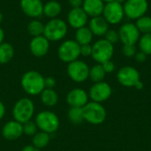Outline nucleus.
I'll return each instance as SVG.
<instances>
[{"instance_id": "obj_1", "label": "nucleus", "mask_w": 151, "mask_h": 151, "mask_svg": "<svg viewBox=\"0 0 151 151\" xmlns=\"http://www.w3.org/2000/svg\"><path fill=\"white\" fill-rule=\"evenodd\" d=\"M21 87L26 93L31 96L40 95L45 88L44 77L37 71L26 72L21 77Z\"/></svg>"}, {"instance_id": "obj_2", "label": "nucleus", "mask_w": 151, "mask_h": 151, "mask_svg": "<svg viewBox=\"0 0 151 151\" xmlns=\"http://www.w3.org/2000/svg\"><path fill=\"white\" fill-rule=\"evenodd\" d=\"M68 32L67 23L59 18L50 19L44 26L43 35L50 42H58L64 39Z\"/></svg>"}, {"instance_id": "obj_3", "label": "nucleus", "mask_w": 151, "mask_h": 151, "mask_svg": "<svg viewBox=\"0 0 151 151\" xmlns=\"http://www.w3.org/2000/svg\"><path fill=\"white\" fill-rule=\"evenodd\" d=\"M35 112L34 103L28 98H21L16 102L12 109L14 120L24 124L31 120Z\"/></svg>"}, {"instance_id": "obj_4", "label": "nucleus", "mask_w": 151, "mask_h": 151, "mask_svg": "<svg viewBox=\"0 0 151 151\" xmlns=\"http://www.w3.org/2000/svg\"><path fill=\"white\" fill-rule=\"evenodd\" d=\"M37 128L49 134L58 131L59 127V119L52 111H43L37 114L35 118Z\"/></svg>"}, {"instance_id": "obj_5", "label": "nucleus", "mask_w": 151, "mask_h": 151, "mask_svg": "<svg viewBox=\"0 0 151 151\" xmlns=\"http://www.w3.org/2000/svg\"><path fill=\"white\" fill-rule=\"evenodd\" d=\"M58 56L59 59L65 63L69 64L75 61L81 56V45L75 40H65L59 45Z\"/></svg>"}, {"instance_id": "obj_6", "label": "nucleus", "mask_w": 151, "mask_h": 151, "mask_svg": "<svg viewBox=\"0 0 151 151\" xmlns=\"http://www.w3.org/2000/svg\"><path fill=\"white\" fill-rule=\"evenodd\" d=\"M82 111L84 120L92 125H100L106 119V111L100 103H88L82 108Z\"/></svg>"}, {"instance_id": "obj_7", "label": "nucleus", "mask_w": 151, "mask_h": 151, "mask_svg": "<svg viewBox=\"0 0 151 151\" xmlns=\"http://www.w3.org/2000/svg\"><path fill=\"white\" fill-rule=\"evenodd\" d=\"M114 53V46L104 38L96 41L92 45L93 59L98 64H103L108 60H111Z\"/></svg>"}, {"instance_id": "obj_8", "label": "nucleus", "mask_w": 151, "mask_h": 151, "mask_svg": "<svg viewBox=\"0 0 151 151\" xmlns=\"http://www.w3.org/2000/svg\"><path fill=\"white\" fill-rule=\"evenodd\" d=\"M124 13L130 19L136 20L146 15L149 9L148 0H126L123 4Z\"/></svg>"}, {"instance_id": "obj_9", "label": "nucleus", "mask_w": 151, "mask_h": 151, "mask_svg": "<svg viewBox=\"0 0 151 151\" xmlns=\"http://www.w3.org/2000/svg\"><path fill=\"white\" fill-rule=\"evenodd\" d=\"M102 16L109 25H117L120 23L125 17L123 4L116 1L105 4Z\"/></svg>"}, {"instance_id": "obj_10", "label": "nucleus", "mask_w": 151, "mask_h": 151, "mask_svg": "<svg viewBox=\"0 0 151 151\" xmlns=\"http://www.w3.org/2000/svg\"><path fill=\"white\" fill-rule=\"evenodd\" d=\"M89 67L82 60H75L68 64L67 74L75 82L81 83L89 77Z\"/></svg>"}, {"instance_id": "obj_11", "label": "nucleus", "mask_w": 151, "mask_h": 151, "mask_svg": "<svg viewBox=\"0 0 151 151\" xmlns=\"http://www.w3.org/2000/svg\"><path fill=\"white\" fill-rule=\"evenodd\" d=\"M119 41L124 44H136L141 37V33L134 23H124L119 29Z\"/></svg>"}, {"instance_id": "obj_12", "label": "nucleus", "mask_w": 151, "mask_h": 151, "mask_svg": "<svg viewBox=\"0 0 151 151\" xmlns=\"http://www.w3.org/2000/svg\"><path fill=\"white\" fill-rule=\"evenodd\" d=\"M119 82L125 87H134L140 81V73L133 66H124L120 68L117 73Z\"/></svg>"}, {"instance_id": "obj_13", "label": "nucleus", "mask_w": 151, "mask_h": 151, "mask_svg": "<svg viewBox=\"0 0 151 151\" xmlns=\"http://www.w3.org/2000/svg\"><path fill=\"white\" fill-rule=\"evenodd\" d=\"M43 4L42 0H20L19 2L23 13L32 19H38L43 15Z\"/></svg>"}, {"instance_id": "obj_14", "label": "nucleus", "mask_w": 151, "mask_h": 151, "mask_svg": "<svg viewBox=\"0 0 151 151\" xmlns=\"http://www.w3.org/2000/svg\"><path fill=\"white\" fill-rule=\"evenodd\" d=\"M111 86L104 81L95 83L89 89V97L93 102L102 103L106 101L111 95Z\"/></svg>"}, {"instance_id": "obj_15", "label": "nucleus", "mask_w": 151, "mask_h": 151, "mask_svg": "<svg viewBox=\"0 0 151 151\" xmlns=\"http://www.w3.org/2000/svg\"><path fill=\"white\" fill-rule=\"evenodd\" d=\"M67 25H69L73 29H78L85 27L88 22V16L84 12L82 7L72 8L66 17Z\"/></svg>"}, {"instance_id": "obj_16", "label": "nucleus", "mask_w": 151, "mask_h": 151, "mask_svg": "<svg viewBox=\"0 0 151 151\" xmlns=\"http://www.w3.org/2000/svg\"><path fill=\"white\" fill-rule=\"evenodd\" d=\"M50 41L44 36H35L32 37L29 42V50L33 56L36 58L44 57L50 50Z\"/></svg>"}, {"instance_id": "obj_17", "label": "nucleus", "mask_w": 151, "mask_h": 151, "mask_svg": "<svg viewBox=\"0 0 151 151\" xmlns=\"http://www.w3.org/2000/svg\"><path fill=\"white\" fill-rule=\"evenodd\" d=\"M66 101L71 107L83 108L88 103V96L85 90L81 88H74L67 94Z\"/></svg>"}, {"instance_id": "obj_18", "label": "nucleus", "mask_w": 151, "mask_h": 151, "mask_svg": "<svg viewBox=\"0 0 151 151\" xmlns=\"http://www.w3.org/2000/svg\"><path fill=\"white\" fill-rule=\"evenodd\" d=\"M2 134L6 140H17L23 134V125L16 120L9 121L4 126L2 129Z\"/></svg>"}, {"instance_id": "obj_19", "label": "nucleus", "mask_w": 151, "mask_h": 151, "mask_svg": "<svg viewBox=\"0 0 151 151\" xmlns=\"http://www.w3.org/2000/svg\"><path fill=\"white\" fill-rule=\"evenodd\" d=\"M88 27L96 36H104L109 30V23L103 16L93 17L88 21Z\"/></svg>"}, {"instance_id": "obj_20", "label": "nucleus", "mask_w": 151, "mask_h": 151, "mask_svg": "<svg viewBox=\"0 0 151 151\" xmlns=\"http://www.w3.org/2000/svg\"><path fill=\"white\" fill-rule=\"evenodd\" d=\"M104 4L102 0H83L81 7L88 17L93 18L102 16Z\"/></svg>"}, {"instance_id": "obj_21", "label": "nucleus", "mask_w": 151, "mask_h": 151, "mask_svg": "<svg viewBox=\"0 0 151 151\" xmlns=\"http://www.w3.org/2000/svg\"><path fill=\"white\" fill-rule=\"evenodd\" d=\"M62 12V5L56 0H50L43 4V15L50 19L58 18Z\"/></svg>"}, {"instance_id": "obj_22", "label": "nucleus", "mask_w": 151, "mask_h": 151, "mask_svg": "<svg viewBox=\"0 0 151 151\" xmlns=\"http://www.w3.org/2000/svg\"><path fill=\"white\" fill-rule=\"evenodd\" d=\"M94 35L89 29L88 27L85 26L81 28L76 29L75 32V41L80 45H85V44H90L93 41Z\"/></svg>"}, {"instance_id": "obj_23", "label": "nucleus", "mask_w": 151, "mask_h": 151, "mask_svg": "<svg viewBox=\"0 0 151 151\" xmlns=\"http://www.w3.org/2000/svg\"><path fill=\"white\" fill-rule=\"evenodd\" d=\"M40 95L42 104L48 107L56 105L58 101V93L53 88H44Z\"/></svg>"}, {"instance_id": "obj_24", "label": "nucleus", "mask_w": 151, "mask_h": 151, "mask_svg": "<svg viewBox=\"0 0 151 151\" xmlns=\"http://www.w3.org/2000/svg\"><path fill=\"white\" fill-rule=\"evenodd\" d=\"M14 56V48L9 42H2L0 44V64L9 63Z\"/></svg>"}, {"instance_id": "obj_25", "label": "nucleus", "mask_w": 151, "mask_h": 151, "mask_svg": "<svg viewBox=\"0 0 151 151\" xmlns=\"http://www.w3.org/2000/svg\"><path fill=\"white\" fill-rule=\"evenodd\" d=\"M44 26L45 24H43L41 20L37 19H33L32 20L28 22L27 26V33L32 37L40 36V35H43Z\"/></svg>"}, {"instance_id": "obj_26", "label": "nucleus", "mask_w": 151, "mask_h": 151, "mask_svg": "<svg viewBox=\"0 0 151 151\" xmlns=\"http://www.w3.org/2000/svg\"><path fill=\"white\" fill-rule=\"evenodd\" d=\"M50 141V136L49 134L45 133V132H38L36 133L34 136H33V139H32V143H33V146L37 148V149H42V148H45L49 142Z\"/></svg>"}, {"instance_id": "obj_27", "label": "nucleus", "mask_w": 151, "mask_h": 151, "mask_svg": "<svg viewBox=\"0 0 151 151\" xmlns=\"http://www.w3.org/2000/svg\"><path fill=\"white\" fill-rule=\"evenodd\" d=\"M105 74H106V73L104 72L103 65L101 64H97L89 69V77L88 78H90L91 81H94L95 83L101 82L104 81Z\"/></svg>"}, {"instance_id": "obj_28", "label": "nucleus", "mask_w": 151, "mask_h": 151, "mask_svg": "<svg viewBox=\"0 0 151 151\" xmlns=\"http://www.w3.org/2000/svg\"><path fill=\"white\" fill-rule=\"evenodd\" d=\"M135 26L137 27L138 30L141 34H151V17L144 15L135 21Z\"/></svg>"}, {"instance_id": "obj_29", "label": "nucleus", "mask_w": 151, "mask_h": 151, "mask_svg": "<svg viewBox=\"0 0 151 151\" xmlns=\"http://www.w3.org/2000/svg\"><path fill=\"white\" fill-rule=\"evenodd\" d=\"M68 119L73 124H81L84 120L82 108L71 107L68 111Z\"/></svg>"}, {"instance_id": "obj_30", "label": "nucleus", "mask_w": 151, "mask_h": 151, "mask_svg": "<svg viewBox=\"0 0 151 151\" xmlns=\"http://www.w3.org/2000/svg\"><path fill=\"white\" fill-rule=\"evenodd\" d=\"M138 43L141 51L145 53L147 56L151 55V34H145L141 35Z\"/></svg>"}, {"instance_id": "obj_31", "label": "nucleus", "mask_w": 151, "mask_h": 151, "mask_svg": "<svg viewBox=\"0 0 151 151\" xmlns=\"http://www.w3.org/2000/svg\"><path fill=\"white\" fill-rule=\"evenodd\" d=\"M22 125H23V134H25L27 135L34 136L37 133V126H36L35 122L29 120Z\"/></svg>"}, {"instance_id": "obj_32", "label": "nucleus", "mask_w": 151, "mask_h": 151, "mask_svg": "<svg viewBox=\"0 0 151 151\" xmlns=\"http://www.w3.org/2000/svg\"><path fill=\"white\" fill-rule=\"evenodd\" d=\"M104 39L108 41L109 42H111V44H114L119 41V32L114 29H109L104 35Z\"/></svg>"}, {"instance_id": "obj_33", "label": "nucleus", "mask_w": 151, "mask_h": 151, "mask_svg": "<svg viewBox=\"0 0 151 151\" xmlns=\"http://www.w3.org/2000/svg\"><path fill=\"white\" fill-rule=\"evenodd\" d=\"M123 54L127 58H133L137 53L136 46L134 44H124L122 47Z\"/></svg>"}, {"instance_id": "obj_34", "label": "nucleus", "mask_w": 151, "mask_h": 151, "mask_svg": "<svg viewBox=\"0 0 151 151\" xmlns=\"http://www.w3.org/2000/svg\"><path fill=\"white\" fill-rule=\"evenodd\" d=\"M91 55H92V45L91 44L81 45V56L89 57Z\"/></svg>"}, {"instance_id": "obj_35", "label": "nucleus", "mask_w": 151, "mask_h": 151, "mask_svg": "<svg viewBox=\"0 0 151 151\" xmlns=\"http://www.w3.org/2000/svg\"><path fill=\"white\" fill-rule=\"evenodd\" d=\"M101 65H103V68L106 73H111L114 72V70H115V65L111 60H108Z\"/></svg>"}, {"instance_id": "obj_36", "label": "nucleus", "mask_w": 151, "mask_h": 151, "mask_svg": "<svg viewBox=\"0 0 151 151\" xmlns=\"http://www.w3.org/2000/svg\"><path fill=\"white\" fill-rule=\"evenodd\" d=\"M44 85L45 88H53L56 86V80L53 77L44 78Z\"/></svg>"}, {"instance_id": "obj_37", "label": "nucleus", "mask_w": 151, "mask_h": 151, "mask_svg": "<svg viewBox=\"0 0 151 151\" xmlns=\"http://www.w3.org/2000/svg\"><path fill=\"white\" fill-rule=\"evenodd\" d=\"M134 58H135L136 61H138V62H140V63H142V62H144V61L147 59V55H146L145 53H143L142 51L140 50L139 52H137V53L135 54Z\"/></svg>"}, {"instance_id": "obj_38", "label": "nucleus", "mask_w": 151, "mask_h": 151, "mask_svg": "<svg viewBox=\"0 0 151 151\" xmlns=\"http://www.w3.org/2000/svg\"><path fill=\"white\" fill-rule=\"evenodd\" d=\"M68 4L72 8H78L82 6L83 0H68Z\"/></svg>"}, {"instance_id": "obj_39", "label": "nucleus", "mask_w": 151, "mask_h": 151, "mask_svg": "<svg viewBox=\"0 0 151 151\" xmlns=\"http://www.w3.org/2000/svg\"><path fill=\"white\" fill-rule=\"evenodd\" d=\"M4 114H5V107H4V104L0 101V119L4 118Z\"/></svg>"}, {"instance_id": "obj_40", "label": "nucleus", "mask_w": 151, "mask_h": 151, "mask_svg": "<svg viewBox=\"0 0 151 151\" xmlns=\"http://www.w3.org/2000/svg\"><path fill=\"white\" fill-rule=\"evenodd\" d=\"M21 151H40V150L37 149V148H35V147H34L33 145H29V146L24 147Z\"/></svg>"}, {"instance_id": "obj_41", "label": "nucleus", "mask_w": 151, "mask_h": 151, "mask_svg": "<svg viewBox=\"0 0 151 151\" xmlns=\"http://www.w3.org/2000/svg\"><path fill=\"white\" fill-rule=\"evenodd\" d=\"M4 31L2 27H0V44L4 42Z\"/></svg>"}, {"instance_id": "obj_42", "label": "nucleus", "mask_w": 151, "mask_h": 151, "mask_svg": "<svg viewBox=\"0 0 151 151\" xmlns=\"http://www.w3.org/2000/svg\"><path fill=\"white\" fill-rule=\"evenodd\" d=\"M137 89H142V88H143V83H142V81H141V80L135 84V86H134Z\"/></svg>"}, {"instance_id": "obj_43", "label": "nucleus", "mask_w": 151, "mask_h": 151, "mask_svg": "<svg viewBox=\"0 0 151 151\" xmlns=\"http://www.w3.org/2000/svg\"><path fill=\"white\" fill-rule=\"evenodd\" d=\"M104 4H107V3H111V2H113L115 0H102Z\"/></svg>"}, {"instance_id": "obj_44", "label": "nucleus", "mask_w": 151, "mask_h": 151, "mask_svg": "<svg viewBox=\"0 0 151 151\" xmlns=\"http://www.w3.org/2000/svg\"><path fill=\"white\" fill-rule=\"evenodd\" d=\"M115 1L118 2V3H119V4H122L126 2V0H115Z\"/></svg>"}, {"instance_id": "obj_45", "label": "nucleus", "mask_w": 151, "mask_h": 151, "mask_svg": "<svg viewBox=\"0 0 151 151\" xmlns=\"http://www.w3.org/2000/svg\"><path fill=\"white\" fill-rule=\"evenodd\" d=\"M3 18H4V17H3V13L0 12V24H1L2 21H3Z\"/></svg>"}]
</instances>
